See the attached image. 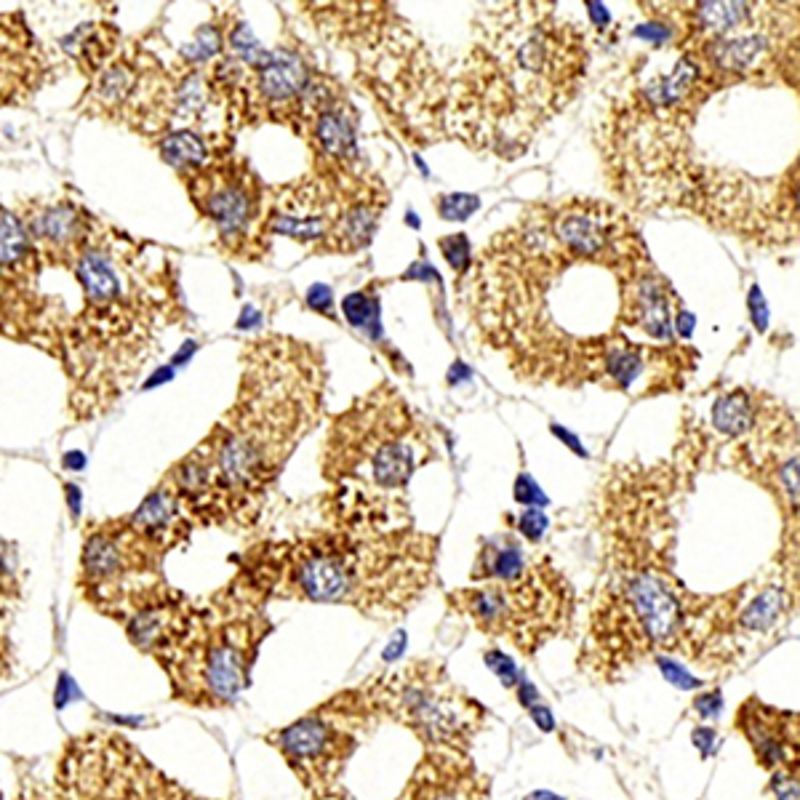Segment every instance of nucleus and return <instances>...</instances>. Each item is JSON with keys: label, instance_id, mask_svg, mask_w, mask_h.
I'll use <instances>...</instances> for the list:
<instances>
[{"label": "nucleus", "instance_id": "1", "mask_svg": "<svg viewBox=\"0 0 800 800\" xmlns=\"http://www.w3.org/2000/svg\"><path fill=\"white\" fill-rule=\"evenodd\" d=\"M240 366L233 406L164 475L192 526L251 529L286 462L326 408V361L310 342L254 336Z\"/></svg>", "mask_w": 800, "mask_h": 800}, {"label": "nucleus", "instance_id": "2", "mask_svg": "<svg viewBox=\"0 0 800 800\" xmlns=\"http://www.w3.org/2000/svg\"><path fill=\"white\" fill-rule=\"evenodd\" d=\"M553 3H488L448 89L446 134L513 164L582 91L590 43Z\"/></svg>", "mask_w": 800, "mask_h": 800}, {"label": "nucleus", "instance_id": "3", "mask_svg": "<svg viewBox=\"0 0 800 800\" xmlns=\"http://www.w3.org/2000/svg\"><path fill=\"white\" fill-rule=\"evenodd\" d=\"M72 273L83 307L67 323L62 366L72 419H93L124 398L185 307L177 267L105 221Z\"/></svg>", "mask_w": 800, "mask_h": 800}, {"label": "nucleus", "instance_id": "4", "mask_svg": "<svg viewBox=\"0 0 800 800\" xmlns=\"http://www.w3.org/2000/svg\"><path fill=\"white\" fill-rule=\"evenodd\" d=\"M435 566L438 536L414 526H328L251 547L230 587L257 603L270 597L332 603L389 620L406 614L427 593Z\"/></svg>", "mask_w": 800, "mask_h": 800}, {"label": "nucleus", "instance_id": "5", "mask_svg": "<svg viewBox=\"0 0 800 800\" xmlns=\"http://www.w3.org/2000/svg\"><path fill=\"white\" fill-rule=\"evenodd\" d=\"M438 460V435L393 382L355 398L328 422L320 446L323 513L332 526L395 531L412 526L408 488Z\"/></svg>", "mask_w": 800, "mask_h": 800}, {"label": "nucleus", "instance_id": "6", "mask_svg": "<svg viewBox=\"0 0 800 800\" xmlns=\"http://www.w3.org/2000/svg\"><path fill=\"white\" fill-rule=\"evenodd\" d=\"M320 36L349 49L358 80L379 99L412 142L448 139L446 112L452 80L441 76L429 51L393 3H307Z\"/></svg>", "mask_w": 800, "mask_h": 800}, {"label": "nucleus", "instance_id": "7", "mask_svg": "<svg viewBox=\"0 0 800 800\" xmlns=\"http://www.w3.org/2000/svg\"><path fill=\"white\" fill-rule=\"evenodd\" d=\"M265 635L259 603L227 587L211 606L198 609L190 635L164 664L177 697L198 708L233 704L248 685V668Z\"/></svg>", "mask_w": 800, "mask_h": 800}, {"label": "nucleus", "instance_id": "8", "mask_svg": "<svg viewBox=\"0 0 800 800\" xmlns=\"http://www.w3.org/2000/svg\"><path fill=\"white\" fill-rule=\"evenodd\" d=\"M481 633L507 638L517 649L534 651L561 628L571 611V587L547 557H534L513 582H481L448 595Z\"/></svg>", "mask_w": 800, "mask_h": 800}, {"label": "nucleus", "instance_id": "9", "mask_svg": "<svg viewBox=\"0 0 800 800\" xmlns=\"http://www.w3.org/2000/svg\"><path fill=\"white\" fill-rule=\"evenodd\" d=\"M166 550L152 544L129 523V515L99 521L86 529L80 550L78 587L93 609L124 622L164 582Z\"/></svg>", "mask_w": 800, "mask_h": 800}, {"label": "nucleus", "instance_id": "10", "mask_svg": "<svg viewBox=\"0 0 800 800\" xmlns=\"http://www.w3.org/2000/svg\"><path fill=\"white\" fill-rule=\"evenodd\" d=\"M181 181L198 217L214 230L221 254L244 261L265 259L270 251V235L265 230L270 185L235 152V145Z\"/></svg>", "mask_w": 800, "mask_h": 800}, {"label": "nucleus", "instance_id": "11", "mask_svg": "<svg viewBox=\"0 0 800 800\" xmlns=\"http://www.w3.org/2000/svg\"><path fill=\"white\" fill-rule=\"evenodd\" d=\"M368 699L408 725L427 750L462 752L483 715L435 662H414L395 675L379 678Z\"/></svg>", "mask_w": 800, "mask_h": 800}, {"label": "nucleus", "instance_id": "12", "mask_svg": "<svg viewBox=\"0 0 800 800\" xmlns=\"http://www.w3.org/2000/svg\"><path fill=\"white\" fill-rule=\"evenodd\" d=\"M366 171V164L349 171L310 166L305 177L273 185L267 190V235H284L313 254H323Z\"/></svg>", "mask_w": 800, "mask_h": 800}, {"label": "nucleus", "instance_id": "13", "mask_svg": "<svg viewBox=\"0 0 800 800\" xmlns=\"http://www.w3.org/2000/svg\"><path fill=\"white\" fill-rule=\"evenodd\" d=\"M43 267L22 219L3 208V332L62 361L65 326L53 320L51 299L40 292Z\"/></svg>", "mask_w": 800, "mask_h": 800}, {"label": "nucleus", "instance_id": "14", "mask_svg": "<svg viewBox=\"0 0 800 800\" xmlns=\"http://www.w3.org/2000/svg\"><path fill=\"white\" fill-rule=\"evenodd\" d=\"M323 70L299 40L280 43L259 67H248L244 99L238 107L240 126L280 124L299 137L305 110Z\"/></svg>", "mask_w": 800, "mask_h": 800}, {"label": "nucleus", "instance_id": "15", "mask_svg": "<svg viewBox=\"0 0 800 800\" xmlns=\"http://www.w3.org/2000/svg\"><path fill=\"white\" fill-rule=\"evenodd\" d=\"M358 129L361 116L353 99L347 97L345 86L328 72H323L299 131V139H305L310 147V166L339 168V171L363 166L358 152Z\"/></svg>", "mask_w": 800, "mask_h": 800}, {"label": "nucleus", "instance_id": "16", "mask_svg": "<svg viewBox=\"0 0 800 800\" xmlns=\"http://www.w3.org/2000/svg\"><path fill=\"white\" fill-rule=\"evenodd\" d=\"M17 217L22 219L43 265L53 267H76L99 227L89 208L72 198L27 200L17 208Z\"/></svg>", "mask_w": 800, "mask_h": 800}, {"label": "nucleus", "instance_id": "17", "mask_svg": "<svg viewBox=\"0 0 800 800\" xmlns=\"http://www.w3.org/2000/svg\"><path fill=\"white\" fill-rule=\"evenodd\" d=\"M597 611L630 616L635 633L643 635L649 643L670 641L683 620V606L675 590L651 569L624 574L614 587H609L606 603L597 606Z\"/></svg>", "mask_w": 800, "mask_h": 800}, {"label": "nucleus", "instance_id": "18", "mask_svg": "<svg viewBox=\"0 0 800 800\" xmlns=\"http://www.w3.org/2000/svg\"><path fill=\"white\" fill-rule=\"evenodd\" d=\"M275 748L284 752L286 763L305 779L307 788L323 790L339 774L342 763L353 750V737L323 712L299 718L273 737Z\"/></svg>", "mask_w": 800, "mask_h": 800}, {"label": "nucleus", "instance_id": "19", "mask_svg": "<svg viewBox=\"0 0 800 800\" xmlns=\"http://www.w3.org/2000/svg\"><path fill=\"white\" fill-rule=\"evenodd\" d=\"M150 53L152 51H147L139 40H126L116 53V59L91 80L89 91L83 93V102L78 105V110L89 112L93 118L120 124L126 110H129L134 93L139 89V83H142Z\"/></svg>", "mask_w": 800, "mask_h": 800}, {"label": "nucleus", "instance_id": "20", "mask_svg": "<svg viewBox=\"0 0 800 800\" xmlns=\"http://www.w3.org/2000/svg\"><path fill=\"white\" fill-rule=\"evenodd\" d=\"M49 76V53L32 38L22 13H3V105L30 102Z\"/></svg>", "mask_w": 800, "mask_h": 800}, {"label": "nucleus", "instance_id": "21", "mask_svg": "<svg viewBox=\"0 0 800 800\" xmlns=\"http://www.w3.org/2000/svg\"><path fill=\"white\" fill-rule=\"evenodd\" d=\"M401 800H481V784L462 752L433 750Z\"/></svg>", "mask_w": 800, "mask_h": 800}, {"label": "nucleus", "instance_id": "22", "mask_svg": "<svg viewBox=\"0 0 800 800\" xmlns=\"http://www.w3.org/2000/svg\"><path fill=\"white\" fill-rule=\"evenodd\" d=\"M129 523L152 544L166 550V553H171L174 547L190 540L192 531V521L187 517L185 507H181L177 491L168 486L166 481H160L147 494V500L134 513H129Z\"/></svg>", "mask_w": 800, "mask_h": 800}, {"label": "nucleus", "instance_id": "23", "mask_svg": "<svg viewBox=\"0 0 800 800\" xmlns=\"http://www.w3.org/2000/svg\"><path fill=\"white\" fill-rule=\"evenodd\" d=\"M59 46H62V53L76 62L78 70L93 80L120 51V30L105 19L99 22L93 19V22L76 27L70 36L59 38Z\"/></svg>", "mask_w": 800, "mask_h": 800}, {"label": "nucleus", "instance_id": "24", "mask_svg": "<svg viewBox=\"0 0 800 800\" xmlns=\"http://www.w3.org/2000/svg\"><path fill=\"white\" fill-rule=\"evenodd\" d=\"M233 145V134H206L195 129H177L160 137L156 147L160 158L166 160L181 179L200 171L206 164H211L217 152Z\"/></svg>", "mask_w": 800, "mask_h": 800}, {"label": "nucleus", "instance_id": "25", "mask_svg": "<svg viewBox=\"0 0 800 800\" xmlns=\"http://www.w3.org/2000/svg\"><path fill=\"white\" fill-rule=\"evenodd\" d=\"M531 561L534 557H529L513 534H494L481 542L473 566V582H513L526 574Z\"/></svg>", "mask_w": 800, "mask_h": 800}, {"label": "nucleus", "instance_id": "26", "mask_svg": "<svg viewBox=\"0 0 800 800\" xmlns=\"http://www.w3.org/2000/svg\"><path fill=\"white\" fill-rule=\"evenodd\" d=\"M782 609H784V587L769 584V587H763L761 593L755 595V601L739 614V628L748 630V633H766V630L774 628L779 616H782Z\"/></svg>", "mask_w": 800, "mask_h": 800}, {"label": "nucleus", "instance_id": "27", "mask_svg": "<svg viewBox=\"0 0 800 800\" xmlns=\"http://www.w3.org/2000/svg\"><path fill=\"white\" fill-rule=\"evenodd\" d=\"M443 257H446L448 265H452V270L456 273V284L460 280L467 278V273L473 270V246H470L467 235L462 233H454V235H446V238L438 240Z\"/></svg>", "mask_w": 800, "mask_h": 800}, {"label": "nucleus", "instance_id": "28", "mask_svg": "<svg viewBox=\"0 0 800 800\" xmlns=\"http://www.w3.org/2000/svg\"><path fill=\"white\" fill-rule=\"evenodd\" d=\"M517 702H521L523 710L529 712L531 721L536 723V729L544 731V734L555 731L553 712H550L547 704L542 702V697H540V691H536V685L531 681H526V678H523V681L517 683Z\"/></svg>", "mask_w": 800, "mask_h": 800}, {"label": "nucleus", "instance_id": "29", "mask_svg": "<svg viewBox=\"0 0 800 800\" xmlns=\"http://www.w3.org/2000/svg\"><path fill=\"white\" fill-rule=\"evenodd\" d=\"M656 670L662 672V678L668 681L672 689L678 691H699L702 689V678H697L694 672H689V668H683L678 659H672L668 654H659L656 659Z\"/></svg>", "mask_w": 800, "mask_h": 800}, {"label": "nucleus", "instance_id": "30", "mask_svg": "<svg viewBox=\"0 0 800 800\" xmlns=\"http://www.w3.org/2000/svg\"><path fill=\"white\" fill-rule=\"evenodd\" d=\"M483 662H486V668L494 672V675L502 681V685H507V689H515V685L523 681V672L517 670L515 659L504 654L500 649H488L486 654H483Z\"/></svg>", "mask_w": 800, "mask_h": 800}, {"label": "nucleus", "instance_id": "31", "mask_svg": "<svg viewBox=\"0 0 800 800\" xmlns=\"http://www.w3.org/2000/svg\"><path fill=\"white\" fill-rule=\"evenodd\" d=\"M481 206V200L475 195H443V198L435 200V208L443 219H467L475 208Z\"/></svg>", "mask_w": 800, "mask_h": 800}, {"label": "nucleus", "instance_id": "32", "mask_svg": "<svg viewBox=\"0 0 800 800\" xmlns=\"http://www.w3.org/2000/svg\"><path fill=\"white\" fill-rule=\"evenodd\" d=\"M374 310H376V299H372V292L349 294L345 299V315L353 326H363V323L372 318Z\"/></svg>", "mask_w": 800, "mask_h": 800}, {"label": "nucleus", "instance_id": "33", "mask_svg": "<svg viewBox=\"0 0 800 800\" xmlns=\"http://www.w3.org/2000/svg\"><path fill=\"white\" fill-rule=\"evenodd\" d=\"M723 708H725V702H723L721 689L702 691V694L694 697V712H697V718H702V721H718Z\"/></svg>", "mask_w": 800, "mask_h": 800}, {"label": "nucleus", "instance_id": "34", "mask_svg": "<svg viewBox=\"0 0 800 800\" xmlns=\"http://www.w3.org/2000/svg\"><path fill=\"white\" fill-rule=\"evenodd\" d=\"M517 531L523 534V540L536 544L547 531V517L540 510H523V515L517 517Z\"/></svg>", "mask_w": 800, "mask_h": 800}, {"label": "nucleus", "instance_id": "35", "mask_svg": "<svg viewBox=\"0 0 800 800\" xmlns=\"http://www.w3.org/2000/svg\"><path fill=\"white\" fill-rule=\"evenodd\" d=\"M691 744L699 750V755L710 758L718 750V731L712 725H697L691 734Z\"/></svg>", "mask_w": 800, "mask_h": 800}, {"label": "nucleus", "instance_id": "36", "mask_svg": "<svg viewBox=\"0 0 800 800\" xmlns=\"http://www.w3.org/2000/svg\"><path fill=\"white\" fill-rule=\"evenodd\" d=\"M515 500L521 502V504H536V507H542V504H547V496H544L542 491L536 488V483L531 481L529 475H521V478H517Z\"/></svg>", "mask_w": 800, "mask_h": 800}, {"label": "nucleus", "instance_id": "37", "mask_svg": "<svg viewBox=\"0 0 800 800\" xmlns=\"http://www.w3.org/2000/svg\"><path fill=\"white\" fill-rule=\"evenodd\" d=\"M750 310H752V323H755L758 332H766L769 315H766V302H763V294L758 292V286H752V292H750Z\"/></svg>", "mask_w": 800, "mask_h": 800}, {"label": "nucleus", "instance_id": "38", "mask_svg": "<svg viewBox=\"0 0 800 800\" xmlns=\"http://www.w3.org/2000/svg\"><path fill=\"white\" fill-rule=\"evenodd\" d=\"M771 788H774L777 800H800V782H796V779L774 777Z\"/></svg>", "mask_w": 800, "mask_h": 800}, {"label": "nucleus", "instance_id": "39", "mask_svg": "<svg viewBox=\"0 0 800 800\" xmlns=\"http://www.w3.org/2000/svg\"><path fill=\"white\" fill-rule=\"evenodd\" d=\"M307 305L318 313H332V292L326 286H313L307 294Z\"/></svg>", "mask_w": 800, "mask_h": 800}, {"label": "nucleus", "instance_id": "40", "mask_svg": "<svg viewBox=\"0 0 800 800\" xmlns=\"http://www.w3.org/2000/svg\"><path fill=\"white\" fill-rule=\"evenodd\" d=\"M526 800H563V798L553 796V792H534V796H529Z\"/></svg>", "mask_w": 800, "mask_h": 800}]
</instances>
